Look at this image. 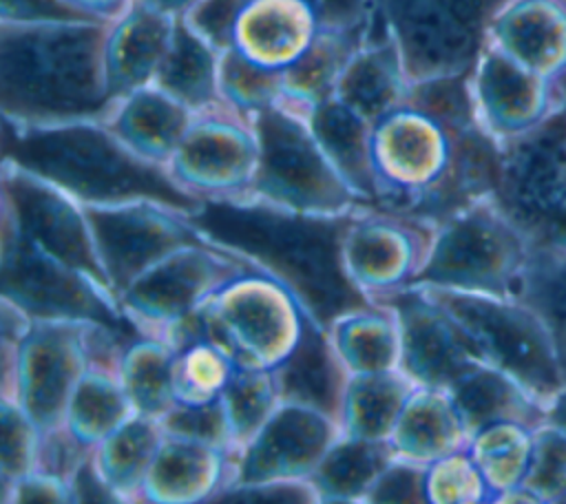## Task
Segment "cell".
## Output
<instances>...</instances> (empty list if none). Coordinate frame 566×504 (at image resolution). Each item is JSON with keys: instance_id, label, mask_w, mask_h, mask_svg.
<instances>
[{"instance_id": "6da1fadb", "label": "cell", "mask_w": 566, "mask_h": 504, "mask_svg": "<svg viewBox=\"0 0 566 504\" xmlns=\"http://www.w3.org/2000/svg\"><path fill=\"white\" fill-rule=\"evenodd\" d=\"M349 214H310L243 197L206 199L188 217L203 241L287 285L325 332L336 314L367 303L340 265Z\"/></svg>"}, {"instance_id": "7a4b0ae2", "label": "cell", "mask_w": 566, "mask_h": 504, "mask_svg": "<svg viewBox=\"0 0 566 504\" xmlns=\"http://www.w3.org/2000/svg\"><path fill=\"white\" fill-rule=\"evenodd\" d=\"M108 22H2V119L22 124L104 119L117 102L104 75Z\"/></svg>"}, {"instance_id": "3957f363", "label": "cell", "mask_w": 566, "mask_h": 504, "mask_svg": "<svg viewBox=\"0 0 566 504\" xmlns=\"http://www.w3.org/2000/svg\"><path fill=\"white\" fill-rule=\"evenodd\" d=\"M2 159L46 177L84 203L148 197L188 214L201 203L170 177L166 166L135 155L102 119L46 124L4 119Z\"/></svg>"}, {"instance_id": "277c9868", "label": "cell", "mask_w": 566, "mask_h": 504, "mask_svg": "<svg viewBox=\"0 0 566 504\" xmlns=\"http://www.w3.org/2000/svg\"><path fill=\"white\" fill-rule=\"evenodd\" d=\"M119 332L91 321L33 318L18 345L2 343V393L15 400L42 433L64 427V416L75 385L99 351L111 347Z\"/></svg>"}, {"instance_id": "5b68a950", "label": "cell", "mask_w": 566, "mask_h": 504, "mask_svg": "<svg viewBox=\"0 0 566 504\" xmlns=\"http://www.w3.org/2000/svg\"><path fill=\"white\" fill-rule=\"evenodd\" d=\"M531 243L495 195H484L433 225L424 265L411 285L513 294Z\"/></svg>"}, {"instance_id": "8992f818", "label": "cell", "mask_w": 566, "mask_h": 504, "mask_svg": "<svg viewBox=\"0 0 566 504\" xmlns=\"http://www.w3.org/2000/svg\"><path fill=\"white\" fill-rule=\"evenodd\" d=\"M409 287H420L438 301L462 327L484 363L517 378L539 400L551 405L566 387L553 334L544 318L522 298L431 285Z\"/></svg>"}, {"instance_id": "52a82bcc", "label": "cell", "mask_w": 566, "mask_h": 504, "mask_svg": "<svg viewBox=\"0 0 566 504\" xmlns=\"http://www.w3.org/2000/svg\"><path fill=\"white\" fill-rule=\"evenodd\" d=\"M250 119L259 141V164L245 199L310 214H347L367 206L327 159L303 111L281 99Z\"/></svg>"}, {"instance_id": "ba28073f", "label": "cell", "mask_w": 566, "mask_h": 504, "mask_svg": "<svg viewBox=\"0 0 566 504\" xmlns=\"http://www.w3.org/2000/svg\"><path fill=\"white\" fill-rule=\"evenodd\" d=\"M513 0H378L409 84L471 73Z\"/></svg>"}, {"instance_id": "9c48e42d", "label": "cell", "mask_w": 566, "mask_h": 504, "mask_svg": "<svg viewBox=\"0 0 566 504\" xmlns=\"http://www.w3.org/2000/svg\"><path fill=\"white\" fill-rule=\"evenodd\" d=\"M206 336L221 343L241 367L279 369L303 343L307 314L296 294L274 276L248 270L201 307Z\"/></svg>"}, {"instance_id": "30bf717a", "label": "cell", "mask_w": 566, "mask_h": 504, "mask_svg": "<svg viewBox=\"0 0 566 504\" xmlns=\"http://www.w3.org/2000/svg\"><path fill=\"white\" fill-rule=\"evenodd\" d=\"M500 148L495 199L531 248H566V104Z\"/></svg>"}, {"instance_id": "8fae6325", "label": "cell", "mask_w": 566, "mask_h": 504, "mask_svg": "<svg viewBox=\"0 0 566 504\" xmlns=\"http://www.w3.org/2000/svg\"><path fill=\"white\" fill-rule=\"evenodd\" d=\"M0 296L31 318L91 321L117 332L130 325L117 294L93 274L24 239L7 219H0Z\"/></svg>"}, {"instance_id": "7c38bea8", "label": "cell", "mask_w": 566, "mask_h": 504, "mask_svg": "<svg viewBox=\"0 0 566 504\" xmlns=\"http://www.w3.org/2000/svg\"><path fill=\"white\" fill-rule=\"evenodd\" d=\"M248 270L237 256L199 239L170 250L133 279L119 292V305L137 334L164 338Z\"/></svg>"}, {"instance_id": "4fadbf2b", "label": "cell", "mask_w": 566, "mask_h": 504, "mask_svg": "<svg viewBox=\"0 0 566 504\" xmlns=\"http://www.w3.org/2000/svg\"><path fill=\"white\" fill-rule=\"evenodd\" d=\"M433 225L382 206L354 210L340 234V265L367 303H387L420 274Z\"/></svg>"}, {"instance_id": "5bb4252c", "label": "cell", "mask_w": 566, "mask_h": 504, "mask_svg": "<svg viewBox=\"0 0 566 504\" xmlns=\"http://www.w3.org/2000/svg\"><path fill=\"white\" fill-rule=\"evenodd\" d=\"M455 133L411 104H402L376 122L378 206L409 214L436 192L451 170Z\"/></svg>"}, {"instance_id": "9a60e30c", "label": "cell", "mask_w": 566, "mask_h": 504, "mask_svg": "<svg viewBox=\"0 0 566 504\" xmlns=\"http://www.w3.org/2000/svg\"><path fill=\"white\" fill-rule=\"evenodd\" d=\"M84 210L104 276L117 298L164 254L201 239L186 210L159 199L84 203Z\"/></svg>"}, {"instance_id": "2e32d148", "label": "cell", "mask_w": 566, "mask_h": 504, "mask_svg": "<svg viewBox=\"0 0 566 504\" xmlns=\"http://www.w3.org/2000/svg\"><path fill=\"white\" fill-rule=\"evenodd\" d=\"M256 164L259 141L252 119L221 104L195 113L166 168L188 195L206 201L245 197Z\"/></svg>"}, {"instance_id": "e0dca14e", "label": "cell", "mask_w": 566, "mask_h": 504, "mask_svg": "<svg viewBox=\"0 0 566 504\" xmlns=\"http://www.w3.org/2000/svg\"><path fill=\"white\" fill-rule=\"evenodd\" d=\"M0 210L2 219L24 239L108 285L84 203L75 195L33 170L2 159Z\"/></svg>"}, {"instance_id": "ac0fdd59", "label": "cell", "mask_w": 566, "mask_h": 504, "mask_svg": "<svg viewBox=\"0 0 566 504\" xmlns=\"http://www.w3.org/2000/svg\"><path fill=\"white\" fill-rule=\"evenodd\" d=\"M338 435L340 424L334 411L283 396L265 424L239 451L232 484L310 480Z\"/></svg>"}, {"instance_id": "d6986e66", "label": "cell", "mask_w": 566, "mask_h": 504, "mask_svg": "<svg viewBox=\"0 0 566 504\" xmlns=\"http://www.w3.org/2000/svg\"><path fill=\"white\" fill-rule=\"evenodd\" d=\"M480 126L502 146L566 104L562 77H544L486 42L471 71Z\"/></svg>"}, {"instance_id": "ffe728a7", "label": "cell", "mask_w": 566, "mask_h": 504, "mask_svg": "<svg viewBox=\"0 0 566 504\" xmlns=\"http://www.w3.org/2000/svg\"><path fill=\"white\" fill-rule=\"evenodd\" d=\"M400 323V371L416 385L449 389L482 360L453 316L420 287L391 296Z\"/></svg>"}, {"instance_id": "44dd1931", "label": "cell", "mask_w": 566, "mask_h": 504, "mask_svg": "<svg viewBox=\"0 0 566 504\" xmlns=\"http://www.w3.org/2000/svg\"><path fill=\"white\" fill-rule=\"evenodd\" d=\"M237 455L217 440L164 431L142 486L148 504L212 502L234 480Z\"/></svg>"}, {"instance_id": "7402d4cb", "label": "cell", "mask_w": 566, "mask_h": 504, "mask_svg": "<svg viewBox=\"0 0 566 504\" xmlns=\"http://www.w3.org/2000/svg\"><path fill=\"white\" fill-rule=\"evenodd\" d=\"M175 18L135 0L108 22L104 40V75L113 97H122L155 80L172 40Z\"/></svg>"}, {"instance_id": "603a6c76", "label": "cell", "mask_w": 566, "mask_h": 504, "mask_svg": "<svg viewBox=\"0 0 566 504\" xmlns=\"http://www.w3.org/2000/svg\"><path fill=\"white\" fill-rule=\"evenodd\" d=\"M318 29L321 20L305 0H250L237 20L232 46L265 69L285 71Z\"/></svg>"}, {"instance_id": "cb8c5ba5", "label": "cell", "mask_w": 566, "mask_h": 504, "mask_svg": "<svg viewBox=\"0 0 566 504\" xmlns=\"http://www.w3.org/2000/svg\"><path fill=\"white\" fill-rule=\"evenodd\" d=\"M409 86L398 49L376 11L367 40L352 53L336 82L334 97L376 124L407 104Z\"/></svg>"}, {"instance_id": "d4e9b609", "label": "cell", "mask_w": 566, "mask_h": 504, "mask_svg": "<svg viewBox=\"0 0 566 504\" xmlns=\"http://www.w3.org/2000/svg\"><path fill=\"white\" fill-rule=\"evenodd\" d=\"M489 42L544 77L566 73V0H513L491 24Z\"/></svg>"}, {"instance_id": "484cf974", "label": "cell", "mask_w": 566, "mask_h": 504, "mask_svg": "<svg viewBox=\"0 0 566 504\" xmlns=\"http://www.w3.org/2000/svg\"><path fill=\"white\" fill-rule=\"evenodd\" d=\"M192 117L195 111L150 82L122 95L102 122L135 155L168 166Z\"/></svg>"}, {"instance_id": "4316f807", "label": "cell", "mask_w": 566, "mask_h": 504, "mask_svg": "<svg viewBox=\"0 0 566 504\" xmlns=\"http://www.w3.org/2000/svg\"><path fill=\"white\" fill-rule=\"evenodd\" d=\"M312 135L347 181L360 203L378 206V179L374 166V124L345 106L325 97L305 111Z\"/></svg>"}, {"instance_id": "83f0119b", "label": "cell", "mask_w": 566, "mask_h": 504, "mask_svg": "<svg viewBox=\"0 0 566 504\" xmlns=\"http://www.w3.org/2000/svg\"><path fill=\"white\" fill-rule=\"evenodd\" d=\"M325 336L345 376L400 369V323L391 303H365L336 314Z\"/></svg>"}, {"instance_id": "f1b7e54d", "label": "cell", "mask_w": 566, "mask_h": 504, "mask_svg": "<svg viewBox=\"0 0 566 504\" xmlns=\"http://www.w3.org/2000/svg\"><path fill=\"white\" fill-rule=\"evenodd\" d=\"M449 393L471 435L497 422H517L535 429L548 420V402L539 400L511 374L484 360L464 371L449 387Z\"/></svg>"}, {"instance_id": "f546056e", "label": "cell", "mask_w": 566, "mask_h": 504, "mask_svg": "<svg viewBox=\"0 0 566 504\" xmlns=\"http://www.w3.org/2000/svg\"><path fill=\"white\" fill-rule=\"evenodd\" d=\"M396 455L431 464L453 451L467 449L471 433L449 389L416 385L389 438Z\"/></svg>"}, {"instance_id": "4dcf8cb0", "label": "cell", "mask_w": 566, "mask_h": 504, "mask_svg": "<svg viewBox=\"0 0 566 504\" xmlns=\"http://www.w3.org/2000/svg\"><path fill=\"white\" fill-rule=\"evenodd\" d=\"M416 382L400 369L345 376L336 418L340 433L365 440H389Z\"/></svg>"}, {"instance_id": "1f68e13d", "label": "cell", "mask_w": 566, "mask_h": 504, "mask_svg": "<svg viewBox=\"0 0 566 504\" xmlns=\"http://www.w3.org/2000/svg\"><path fill=\"white\" fill-rule=\"evenodd\" d=\"M161 438V420L133 413L91 449V464L117 502L142 500V486Z\"/></svg>"}, {"instance_id": "d6a6232c", "label": "cell", "mask_w": 566, "mask_h": 504, "mask_svg": "<svg viewBox=\"0 0 566 504\" xmlns=\"http://www.w3.org/2000/svg\"><path fill=\"white\" fill-rule=\"evenodd\" d=\"M221 51L201 38L186 18H175L170 49L153 80L161 91L201 113L226 104L219 93Z\"/></svg>"}, {"instance_id": "836d02e7", "label": "cell", "mask_w": 566, "mask_h": 504, "mask_svg": "<svg viewBox=\"0 0 566 504\" xmlns=\"http://www.w3.org/2000/svg\"><path fill=\"white\" fill-rule=\"evenodd\" d=\"M389 440H365L340 433L310 475L321 504H365L367 493L391 464Z\"/></svg>"}, {"instance_id": "e575fe53", "label": "cell", "mask_w": 566, "mask_h": 504, "mask_svg": "<svg viewBox=\"0 0 566 504\" xmlns=\"http://www.w3.org/2000/svg\"><path fill=\"white\" fill-rule=\"evenodd\" d=\"M371 27L374 20L358 29L321 27L307 51L283 71V99L305 113L316 102L332 97L347 60L367 40Z\"/></svg>"}, {"instance_id": "d590c367", "label": "cell", "mask_w": 566, "mask_h": 504, "mask_svg": "<svg viewBox=\"0 0 566 504\" xmlns=\"http://www.w3.org/2000/svg\"><path fill=\"white\" fill-rule=\"evenodd\" d=\"M175 354L172 343L150 334H137L122 345L113 365L135 413L161 420L175 407Z\"/></svg>"}, {"instance_id": "8d00e7d4", "label": "cell", "mask_w": 566, "mask_h": 504, "mask_svg": "<svg viewBox=\"0 0 566 504\" xmlns=\"http://www.w3.org/2000/svg\"><path fill=\"white\" fill-rule=\"evenodd\" d=\"M133 413V405L115 374V365L95 358L73 389L64 429L80 444L93 449Z\"/></svg>"}, {"instance_id": "74e56055", "label": "cell", "mask_w": 566, "mask_h": 504, "mask_svg": "<svg viewBox=\"0 0 566 504\" xmlns=\"http://www.w3.org/2000/svg\"><path fill=\"white\" fill-rule=\"evenodd\" d=\"M283 398L276 369L237 367L219 398L226 444L234 455L254 438Z\"/></svg>"}, {"instance_id": "f35d334b", "label": "cell", "mask_w": 566, "mask_h": 504, "mask_svg": "<svg viewBox=\"0 0 566 504\" xmlns=\"http://www.w3.org/2000/svg\"><path fill=\"white\" fill-rule=\"evenodd\" d=\"M515 296L548 325L566 378V248H531Z\"/></svg>"}, {"instance_id": "ab89813d", "label": "cell", "mask_w": 566, "mask_h": 504, "mask_svg": "<svg viewBox=\"0 0 566 504\" xmlns=\"http://www.w3.org/2000/svg\"><path fill=\"white\" fill-rule=\"evenodd\" d=\"M237 367L234 356L208 336L179 347L172 363L175 405L201 407L217 402Z\"/></svg>"}, {"instance_id": "60d3db41", "label": "cell", "mask_w": 566, "mask_h": 504, "mask_svg": "<svg viewBox=\"0 0 566 504\" xmlns=\"http://www.w3.org/2000/svg\"><path fill=\"white\" fill-rule=\"evenodd\" d=\"M533 451V429L517 422H497L471 435L469 453L480 466L493 495L524 484Z\"/></svg>"}, {"instance_id": "b9f144b4", "label": "cell", "mask_w": 566, "mask_h": 504, "mask_svg": "<svg viewBox=\"0 0 566 504\" xmlns=\"http://www.w3.org/2000/svg\"><path fill=\"white\" fill-rule=\"evenodd\" d=\"M219 93L230 108L250 117L283 99V71L265 69L230 46L219 60Z\"/></svg>"}, {"instance_id": "7bdbcfd3", "label": "cell", "mask_w": 566, "mask_h": 504, "mask_svg": "<svg viewBox=\"0 0 566 504\" xmlns=\"http://www.w3.org/2000/svg\"><path fill=\"white\" fill-rule=\"evenodd\" d=\"M493 491L467 449L453 451L427 464L429 504H486Z\"/></svg>"}, {"instance_id": "ee69618b", "label": "cell", "mask_w": 566, "mask_h": 504, "mask_svg": "<svg viewBox=\"0 0 566 504\" xmlns=\"http://www.w3.org/2000/svg\"><path fill=\"white\" fill-rule=\"evenodd\" d=\"M0 486L40 464L42 429L9 398H0Z\"/></svg>"}, {"instance_id": "f6af8a7d", "label": "cell", "mask_w": 566, "mask_h": 504, "mask_svg": "<svg viewBox=\"0 0 566 504\" xmlns=\"http://www.w3.org/2000/svg\"><path fill=\"white\" fill-rule=\"evenodd\" d=\"M524 486L539 502H559L566 493V433L551 420L533 429V451Z\"/></svg>"}, {"instance_id": "bcb514c9", "label": "cell", "mask_w": 566, "mask_h": 504, "mask_svg": "<svg viewBox=\"0 0 566 504\" xmlns=\"http://www.w3.org/2000/svg\"><path fill=\"white\" fill-rule=\"evenodd\" d=\"M429 504L427 464L396 455L365 497V504Z\"/></svg>"}, {"instance_id": "7dc6e473", "label": "cell", "mask_w": 566, "mask_h": 504, "mask_svg": "<svg viewBox=\"0 0 566 504\" xmlns=\"http://www.w3.org/2000/svg\"><path fill=\"white\" fill-rule=\"evenodd\" d=\"M0 500L4 504H71L75 502V491L66 475L35 466L0 486Z\"/></svg>"}, {"instance_id": "c3c4849f", "label": "cell", "mask_w": 566, "mask_h": 504, "mask_svg": "<svg viewBox=\"0 0 566 504\" xmlns=\"http://www.w3.org/2000/svg\"><path fill=\"white\" fill-rule=\"evenodd\" d=\"M248 2L250 0H201L184 18L214 49L226 51L232 46L237 20Z\"/></svg>"}, {"instance_id": "681fc988", "label": "cell", "mask_w": 566, "mask_h": 504, "mask_svg": "<svg viewBox=\"0 0 566 504\" xmlns=\"http://www.w3.org/2000/svg\"><path fill=\"white\" fill-rule=\"evenodd\" d=\"M212 502H230V504H245V502H276V504H321L318 493L310 480H294V482H256V484H228Z\"/></svg>"}, {"instance_id": "f907efd6", "label": "cell", "mask_w": 566, "mask_h": 504, "mask_svg": "<svg viewBox=\"0 0 566 504\" xmlns=\"http://www.w3.org/2000/svg\"><path fill=\"white\" fill-rule=\"evenodd\" d=\"M161 427H164V431L206 438V440H217V442L226 444V429H223L219 400L210 402V405H201V407L175 405L161 418Z\"/></svg>"}, {"instance_id": "816d5d0a", "label": "cell", "mask_w": 566, "mask_h": 504, "mask_svg": "<svg viewBox=\"0 0 566 504\" xmlns=\"http://www.w3.org/2000/svg\"><path fill=\"white\" fill-rule=\"evenodd\" d=\"M97 20L69 0H2V22H77Z\"/></svg>"}, {"instance_id": "f5cc1de1", "label": "cell", "mask_w": 566, "mask_h": 504, "mask_svg": "<svg viewBox=\"0 0 566 504\" xmlns=\"http://www.w3.org/2000/svg\"><path fill=\"white\" fill-rule=\"evenodd\" d=\"M316 11L321 27L358 29L371 24L378 0H305Z\"/></svg>"}, {"instance_id": "db71d44e", "label": "cell", "mask_w": 566, "mask_h": 504, "mask_svg": "<svg viewBox=\"0 0 566 504\" xmlns=\"http://www.w3.org/2000/svg\"><path fill=\"white\" fill-rule=\"evenodd\" d=\"M69 2H73L75 7H80L82 11H86L97 20H113L130 4V0H69Z\"/></svg>"}, {"instance_id": "11a10c76", "label": "cell", "mask_w": 566, "mask_h": 504, "mask_svg": "<svg viewBox=\"0 0 566 504\" xmlns=\"http://www.w3.org/2000/svg\"><path fill=\"white\" fill-rule=\"evenodd\" d=\"M157 13H164L168 18H184L186 13H190L201 0H135Z\"/></svg>"}, {"instance_id": "9f6ffc18", "label": "cell", "mask_w": 566, "mask_h": 504, "mask_svg": "<svg viewBox=\"0 0 566 504\" xmlns=\"http://www.w3.org/2000/svg\"><path fill=\"white\" fill-rule=\"evenodd\" d=\"M548 420L557 424L566 433V387L551 400L548 405Z\"/></svg>"}, {"instance_id": "6f0895ef", "label": "cell", "mask_w": 566, "mask_h": 504, "mask_svg": "<svg viewBox=\"0 0 566 504\" xmlns=\"http://www.w3.org/2000/svg\"><path fill=\"white\" fill-rule=\"evenodd\" d=\"M559 502H566V493H564V497H562V500H559Z\"/></svg>"}]
</instances>
